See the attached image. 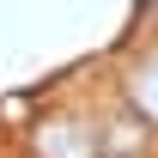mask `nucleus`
<instances>
[{"mask_svg": "<svg viewBox=\"0 0 158 158\" xmlns=\"http://www.w3.org/2000/svg\"><path fill=\"white\" fill-rule=\"evenodd\" d=\"M103 134L85 128L79 116H49L37 122V158H98Z\"/></svg>", "mask_w": 158, "mask_h": 158, "instance_id": "f257e3e1", "label": "nucleus"}, {"mask_svg": "<svg viewBox=\"0 0 158 158\" xmlns=\"http://www.w3.org/2000/svg\"><path fill=\"white\" fill-rule=\"evenodd\" d=\"M128 98H134V110H140L146 122H158V49L134 61V73H128Z\"/></svg>", "mask_w": 158, "mask_h": 158, "instance_id": "f03ea898", "label": "nucleus"}, {"mask_svg": "<svg viewBox=\"0 0 158 158\" xmlns=\"http://www.w3.org/2000/svg\"><path fill=\"white\" fill-rule=\"evenodd\" d=\"M146 19H152V24H158V0H146Z\"/></svg>", "mask_w": 158, "mask_h": 158, "instance_id": "7ed1b4c3", "label": "nucleus"}]
</instances>
